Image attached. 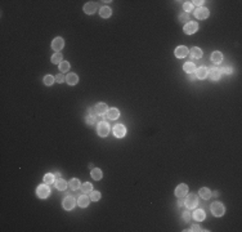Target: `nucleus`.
Returning a JSON list of instances; mask_svg holds the SVG:
<instances>
[{"mask_svg":"<svg viewBox=\"0 0 242 232\" xmlns=\"http://www.w3.org/2000/svg\"><path fill=\"white\" fill-rule=\"evenodd\" d=\"M210 209H211V213L214 214L215 217H222V215H224V213H225V208H224V205L222 204V202H212V204L210 205Z\"/></svg>","mask_w":242,"mask_h":232,"instance_id":"nucleus-1","label":"nucleus"},{"mask_svg":"<svg viewBox=\"0 0 242 232\" xmlns=\"http://www.w3.org/2000/svg\"><path fill=\"white\" fill-rule=\"evenodd\" d=\"M186 199H184V205L188 208V209H195L197 205H199V199L195 193H189V195H186Z\"/></svg>","mask_w":242,"mask_h":232,"instance_id":"nucleus-2","label":"nucleus"},{"mask_svg":"<svg viewBox=\"0 0 242 232\" xmlns=\"http://www.w3.org/2000/svg\"><path fill=\"white\" fill-rule=\"evenodd\" d=\"M36 193H38V196L40 197V199H47L49 195H50V188H49V186L48 184H40L39 187H38V190H36Z\"/></svg>","mask_w":242,"mask_h":232,"instance_id":"nucleus-3","label":"nucleus"},{"mask_svg":"<svg viewBox=\"0 0 242 232\" xmlns=\"http://www.w3.org/2000/svg\"><path fill=\"white\" fill-rule=\"evenodd\" d=\"M97 132H98L99 137H107L108 133H109V125L107 124L106 121H99V122H98Z\"/></svg>","mask_w":242,"mask_h":232,"instance_id":"nucleus-4","label":"nucleus"},{"mask_svg":"<svg viewBox=\"0 0 242 232\" xmlns=\"http://www.w3.org/2000/svg\"><path fill=\"white\" fill-rule=\"evenodd\" d=\"M62 205H63V209H66V210H72V209L75 208V205H76V201H75V199L72 197V196L67 195L66 199L63 200Z\"/></svg>","mask_w":242,"mask_h":232,"instance_id":"nucleus-5","label":"nucleus"},{"mask_svg":"<svg viewBox=\"0 0 242 232\" xmlns=\"http://www.w3.org/2000/svg\"><path fill=\"white\" fill-rule=\"evenodd\" d=\"M197 30H199V25H197V22H187L184 25V32L187 35H192Z\"/></svg>","mask_w":242,"mask_h":232,"instance_id":"nucleus-6","label":"nucleus"},{"mask_svg":"<svg viewBox=\"0 0 242 232\" xmlns=\"http://www.w3.org/2000/svg\"><path fill=\"white\" fill-rule=\"evenodd\" d=\"M63 47H64V40L62 38H55L52 41V48H53V50H55L57 53H59Z\"/></svg>","mask_w":242,"mask_h":232,"instance_id":"nucleus-7","label":"nucleus"},{"mask_svg":"<svg viewBox=\"0 0 242 232\" xmlns=\"http://www.w3.org/2000/svg\"><path fill=\"white\" fill-rule=\"evenodd\" d=\"M113 134H115V137H117V138H122V137H125V134H126V128L122 124H117L113 128Z\"/></svg>","mask_w":242,"mask_h":232,"instance_id":"nucleus-8","label":"nucleus"},{"mask_svg":"<svg viewBox=\"0 0 242 232\" xmlns=\"http://www.w3.org/2000/svg\"><path fill=\"white\" fill-rule=\"evenodd\" d=\"M209 14H210V13H209V9L203 8V6H200V8H197L196 12H195L196 18H199V19H205V18H207Z\"/></svg>","mask_w":242,"mask_h":232,"instance_id":"nucleus-9","label":"nucleus"},{"mask_svg":"<svg viewBox=\"0 0 242 232\" xmlns=\"http://www.w3.org/2000/svg\"><path fill=\"white\" fill-rule=\"evenodd\" d=\"M222 76V72L219 68H210L207 70V77L210 80H219Z\"/></svg>","mask_w":242,"mask_h":232,"instance_id":"nucleus-10","label":"nucleus"},{"mask_svg":"<svg viewBox=\"0 0 242 232\" xmlns=\"http://www.w3.org/2000/svg\"><path fill=\"white\" fill-rule=\"evenodd\" d=\"M187 193H188V186L184 184V183L179 184L177 188H175V195H177L178 197H184Z\"/></svg>","mask_w":242,"mask_h":232,"instance_id":"nucleus-11","label":"nucleus"},{"mask_svg":"<svg viewBox=\"0 0 242 232\" xmlns=\"http://www.w3.org/2000/svg\"><path fill=\"white\" fill-rule=\"evenodd\" d=\"M188 53H189V50H188L187 47L180 45V47H178L177 49H175V57L177 58H184V57L188 56Z\"/></svg>","mask_w":242,"mask_h":232,"instance_id":"nucleus-12","label":"nucleus"},{"mask_svg":"<svg viewBox=\"0 0 242 232\" xmlns=\"http://www.w3.org/2000/svg\"><path fill=\"white\" fill-rule=\"evenodd\" d=\"M119 116H120V111L117 110V108H109L106 112V118L109 120H116Z\"/></svg>","mask_w":242,"mask_h":232,"instance_id":"nucleus-13","label":"nucleus"},{"mask_svg":"<svg viewBox=\"0 0 242 232\" xmlns=\"http://www.w3.org/2000/svg\"><path fill=\"white\" fill-rule=\"evenodd\" d=\"M195 75H196L197 79H200V80H203L205 77H207V68L203 67V66H202V67H199V68H196Z\"/></svg>","mask_w":242,"mask_h":232,"instance_id":"nucleus-14","label":"nucleus"},{"mask_svg":"<svg viewBox=\"0 0 242 232\" xmlns=\"http://www.w3.org/2000/svg\"><path fill=\"white\" fill-rule=\"evenodd\" d=\"M205 218H206V213L202 209H196L193 212V219H196L197 222H202Z\"/></svg>","mask_w":242,"mask_h":232,"instance_id":"nucleus-15","label":"nucleus"},{"mask_svg":"<svg viewBox=\"0 0 242 232\" xmlns=\"http://www.w3.org/2000/svg\"><path fill=\"white\" fill-rule=\"evenodd\" d=\"M90 202V197H88L86 195H81V196H79V200H77V204L80 208H86L89 205Z\"/></svg>","mask_w":242,"mask_h":232,"instance_id":"nucleus-16","label":"nucleus"},{"mask_svg":"<svg viewBox=\"0 0 242 232\" xmlns=\"http://www.w3.org/2000/svg\"><path fill=\"white\" fill-rule=\"evenodd\" d=\"M95 10H97V5H95V3H93V2L86 3L84 5V12L86 14H93V13H95Z\"/></svg>","mask_w":242,"mask_h":232,"instance_id":"nucleus-17","label":"nucleus"},{"mask_svg":"<svg viewBox=\"0 0 242 232\" xmlns=\"http://www.w3.org/2000/svg\"><path fill=\"white\" fill-rule=\"evenodd\" d=\"M94 108H95V112H97L98 115H103V114H106L107 110H108V107H107L106 103H97Z\"/></svg>","mask_w":242,"mask_h":232,"instance_id":"nucleus-18","label":"nucleus"},{"mask_svg":"<svg viewBox=\"0 0 242 232\" xmlns=\"http://www.w3.org/2000/svg\"><path fill=\"white\" fill-rule=\"evenodd\" d=\"M66 81H67L68 85H76L79 83V77L76 74H70L66 76Z\"/></svg>","mask_w":242,"mask_h":232,"instance_id":"nucleus-19","label":"nucleus"},{"mask_svg":"<svg viewBox=\"0 0 242 232\" xmlns=\"http://www.w3.org/2000/svg\"><path fill=\"white\" fill-rule=\"evenodd\" d=\"M202 57V50L200 49V48H197V47H195V48H192L191 49V58H196V60H200V58Z\"/></svg>","mask_w":242,"mask_h":232,"instance_id":"nucleus-20","label":"nucleus"},{"mask_svg":"<svg viewBox=\"0 0 242 232\" xmlns=\"http://www.w3.org/2000/svg\"><path fill=\"white\" fill-rule=\"evenodd\" d=\"M183 70H184L187 74H195L196 72V64L192 62H187L184 66H183Z\"/></svg>","mask_w":242,"mask_h":232,"instance_id":"nucleus-21","label":"nucleus"},{"mask_svg":"<svg viewBox=\"0 0 242 232\" xmlns=\"http://www.w3.org/2000/svg\"><path fill=\"white\" fill-rule=\"evenodd\" d=\"M200 196L203 199V200H209L210 199V196H211V191L209 190V188H206V187H202V188H200Z\"/></svg>","mask_w":242,"mask_h":232,"instance_id":"nucleus-22","label":"nucleus"},{"mask_svg":"<svg viewBox=\"0 0 242 232\" xmlns=\"http://www.w3.org/2000/svg\"><path fill=\"white\" fill-rule=\"evenodd\" d=\"M99 14H100V17L108 18V17H111L112 10H111V8H108V6H102L100 10H99Z\"/></svg>","mask_w":242,"mask_h":232,"instance_id":"nucleus-23","label":"nucleus"},{"mask_svg":"<svg viewBox=\"0 0 242 232\" xmlns=\"http://www.w3.org/2000/svg\"><path fill=\"white\" fill-rule=\"evenodd\" d=\"M90 174H92V178L95 179V180H99V179H102V177H103V173H102V170L98 169V168L92 169V173Z\"/></svg>","mask_w":242,"mask_h":232,"instance_id":"nucleus-24","label":"nucleus"},{"mask_svg":"<svg viewBox=\"0 0 242 232\" xmlns=\"http://www.w3.org/2000/svg\"><path fill=\"white\" fill-rule=\"evenodd\" d=\"M211 61L214 63H220L223 61V54L220 52H212L211 54Z\"/></svg>","mask_w":242,"mask_h":232,"instance_id":"nucleus-25","label":"nucleus"},{"mask_svg":"<svg viewBox=\"0 0 242 232\" xmlns=\"http://www.w3.org/2000/svg\"><path fill=\"white\" fill-rule=\"evenodd\" d=\"M80 187H81V186H80V180H79L77 178H72V179L70 180V188H71V190L77 191Z\"/></svg>","mask_w":242,"mask_h":232,"instance_id":"nucleus-26","label":"nucleus"},{"mask_svg":"<svg viewBox=\"0 0 242 232\" xmlns=\"http://www.w3.org/2000/svg\"><path fill=\"white\" fill-rule=\"evenodd\" d=\"M55 187L59 191H64L66 188H67V182H66L64 179H58V180H55Z\"/></svg>","mask_w":242,"mask_h":232,"instance_id":"nucleus-27","label":"nucleus"},{"mask_svg":"<svg viewBox=\"0 0 242 232\" xmlns=\"http://www.w3.org/2000/svg\"><path fill=\"white\" fill-rule=\"evenodd\" d=\"M55 180V178H54V174H52V173H48V174H45L44 176V183L45 184H52L53 182Z\"/></svg>","mask_w":242,"mask_h":232,"instance_id":"nucleus-28","label":"nucleus"},{"mask_svg":"<svg viewBox=\"0 0 242 232\" xmlns=\"http://www.w3.org/2000/svg\"><path fill=\"white\" fill-rule=\"evenodd\" d=\"M80 190H81L84 193H89V192H92V191H93V186H92L89 182H85V183H83V184H81V187H80Z\"/></svg>","mask_w":242,"mask_h":232,"instance_id":"nucleus-29","label":"nucleus"},{"mask_svg":"<svg viewBox=\"0 0 242 232\" xmlns=\"http://www.w3.org/2000/svg\"><path fill=\"white\" fill-rule=\"evenodd\" d=\"M70 66H71V64H70L67 61H62V62L59 63V71H61V72H67V71L70 70Z\"/></svg>","mask_w":242,"mask_h":232,"instance_id":"nucleus-30","label":"nucleus"},{"mask_svg":"<svg viewBox=\"0 0 242 232\" xmlns=\"http://www.w3.org/2000/svg\"><path fill=\"white\" fill-rule=\"evenodd\" d=\"M54 81H55V77H53L52 75H47L45 77H44V84L48 85V86L53 85V83H54Z\"/></svg>","mask_w":242,"mask_h":232,"instance_id":"nucleus-31","label":"nucleus"},{"mask_svg":"<svg viewBox=\"0 0 242 232\" xmlns=\"http://www.w3.org/2000/svg\"><path fill=\"white\" fill-rule=\"evenodd\" d=\"M90 200H92V201H99V200H100V192H98V191H92V192H90Z\"/></svg>","mask_w":242,"mask_h":232,"instance_id":"nucleus-32","label":"nucleus"},{"mask_svg":"<svg viewBox=\"0 0 242 232\" xmlns=\"http://www.w3.org/2000/svg\"><path fill=\"white\" fill-rule=\"evenodd\" d=\"M52 62H53V63H57V64H59V63L62 62V54H61V53H55V54H53V57H52Z\"/></svg>","mask_w":242,"mask_h":232,"instance_id":"nucleus-33","label":"nucleus"},{"mask_svg":"<svg viewBox=\"0 0 242 232\" xmlns=\"http://www.w3.org/2000/svg\"><path fill=\"white\" fill-rule=\"evenodd\" d=\"M188 19H189V13H182L179 16V21H180V22H183V23H187Z\"/></svg>","mask_w":242,"mask_h":232,"instance_id":"nucleus-34","label":"nucleus"},{"mask_svg":"<svg viewBox=\"0 0 242 232\" xmlns=\"http://www.w3.org/2000/svg\"><path fill=\"white\" fill-rule=\"evenodd\" d=\"M220 72H222V74H224V75H232L233 68H232L231 66H225V67H223V68L220 70Z\"/></svg>","mask_w":242,"mask_h":232,"instance_id":"nucleus-35","label":"nucleus"},{"mask_svg":"<svg viewBox=\"0 0 242 232\" xmlns=\"http://www.w3.org/2000/svg\"><path fill=\"white\" fill-rule=\"evenodd\" d=\"M98 120V118H97V116H94V115H89V116H86V122H88V124H94V122L95 121H97Z\"/></svg>","mask_w":242,"mask_h":232,"instance_id":"nucleus-36","label":"nucleus"},{"mask_svg":"<svg viewBox=\"0 0 242 232\" xmlns=\"http://www.w3.org/2000/svg\"><path fill=\"white\" fill-rule=\"evenodd\" d=\"M192 8H193V4L191 3V2H186L184 4H183V9H184L187 13L192 10Z\"/></svg>","mask_w":242,"mask_h":232,"instance_id":"nucleus-37","label":"nucleus"},{"mask_svg":"<svg viewBox=\"0 0 242 232\" xmlns=\"http://www.w3.org/2000/svg\"><path fill=\"white\" fill-rule=\"evenodd\" d=\"M191 217H192V215H191V213H189V212H184V213L182 214V218H183V221H184L186 223H187V222H189Z\"/></svg>","mask_w":242,"mask_h":232,"instance_id":"nucleus-38","label":"nucleus"},{"mask_svg":"<svg viewBox=\"0 0 242 232\" xmlns=\"http://www.w3.org/2000/svg\"><path fill=\"white\" fill-rule=\"evenodd\" d=\"M64 80H66V77H64L62 74H59V75H57V76H55V81H57V83H59V84H61V83H63Z\"/></svg>","mask_w":242,"mask_h":232,"instance_id":"nucleus-39","label":"nucleus"},{"mask_svg":"<svg viewBox=\"0 0 242 232\" xmlns=\"http://www.w3.org/2000/svg\"><path fill=\"white\" fill-rule=\"evenodd\" d=\"M189 231H193V232H197V231H206V230H201V227L199 226V224H195V226H192V228H191Z\"/></svg>","mask_w":242,"mask_h":232,"instance_id":"nucleus-40","label":"nucleus"},{"mask_svg":"<svg viewBox=\"0 0 242 232\" xmlns=\"http://www.w3.org/2000/svg\"><path fill=\"white\" fill-rule=\"evenodd\" d=\"M193 4L195 5H199V8H200V6L203 4V2H202V0H197V2H193Z\"/></svg>","mask_w":242,"mask_h":232,"instance_id":"nucleus-41","label":"nucleus"},{"mask_svg":"<svg viewBox=\"0 0 242 232\" xmlns=\"http://www.w3.org/2000/svg\"><path fill=\"white\" fill-rule=\"evenodd\" d=\"M88 112H89L90 115H94V114H97V112H95V108H88Z\"/></svg>","mask_w":242,"mask_h":232,"instance_id":"nucleus-42","label":"nucleus"},{"mask_svg":"<svg viewBox=\"0 0 242 232\" xmlns=\"http://www.w3.org/2000/svg\"><path fill=\"white\" fill-rule=\"evenodd\" d=\"M183 204H184V200H183V197H179V200H178V205L182 206Z\"/></svg>","mask_w":242,"mask_h":232,"instance_id":"nucleus-43","label":"nucleus"},{"mask_svg":"<svg viewBox=\"0 0 242 232\" xmlns=\"http://www.w3.org/2000/svg\"><path fill=\"white\" fill-rule=\"evenodd\" d=\"M188 79H189V80H195V79H196V75H195V74H189V75H188Z\"/></svg>","mask_w":242,"mask_h":232,"instance_id":"nucleus-44","label":"nucleus"},{"mask_svg":"<svg viewBox=\"0 0 242 232\" xmlns=\"http://www.w3.org/2000/svg\"><path fill=\"white\" fill-rule=\"evenodd\" d=\"M54 178H55V180L61 179V174H59V173H55V174H54Z\"/></svg>","mask_w":242,"mask_h":232,"instance_id":"nucleus-45","label":"nucleus"}]
</instances>
